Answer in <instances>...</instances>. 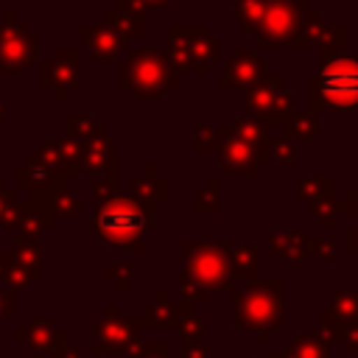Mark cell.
I'll use <instances>...</instances> for the list:
<instances>
[{"label":"cell","instance_id":"6da1fadb","mask_svg":"<svg viewBox=\"0 0 358 358\" xmlns=\"http://www.w3.org/2000/svg\"><path fill=\"white\" fill-rule=\"evenodd\" d=\"M310 106L327 112H352L358 106V56L336 53L322 59V70L310 76Z\"/></svg>","mask_w":358,"mask_h":358},{"label":"cell","instance_id":"7a4b0ae2","mask_svg":"<svg viewBox=\"0 0 358 358\" xmlns=\"http://www.w3.org/2000/svg\"><path fill=\"white\" fill-rule=\"evenodd\" d=\"M179 81H182V76L168 62V56L154 53V50H137V53H131V59L123 64V73H120V84L129 92L140 95V98L165 95Z\"/></svg>","mask_w":358,"mask_h":358},{"label":"cell","instance_id":"3957f363","mask_svg":"<svg viewBox=\"0 0 358 358\" xmlns=\"http://www.w3.org/2000/svg\"><path fill=\"white\" fill-rule=\"evenodd\" d=\"M98 235L106 238L109 243H123L131 241L143 232L145 227V213L131 201V199H109V204L101 207L98 218H95Z\"/></svg>","mask_w":358,"mask_h":358},{"label":"cell","instance_id":"277c9868","mask_svg":"<svg viewBox=\"0 0 358 358\" xmlns=\"http://www.w3.org/2000/svg\"><path fill=\"white\" fill-rule=\"evenodd\" d=\"M299 8H305L302 0L291 3V0H271L263 8V17L257 22L260 28V42L266 48H282L285 42L296 39L299 34Z\"/></svg>","mask_w":358,"mask_h":358},{"label":"cell","instance_id":"5b68a950","mask_svg":"<svg viewBox=\"0 0 358 358\" xmlns=\"http://www.w3.org/2000/svg\"><path fill=\"white\" fill-rule=\"evenodd\" d=\"M36 56L34 36L20 25L0 28V70H22Z\"/></svg>","mask_w":358,"mask_h":358},{"label":"cell","instance_id":"8992f818","mask_svg":"<svg viewBox=\"0 0 358 358\" xmlns=\"http://www.w3.org/2000/svg\"><path fill=\"white\" fill-rule=\"evenodd\" d=\"M218 140H224V151H221V168L232 171V173H255L257 171V154L252 145H246L243 140L232 137L227 129H218Z\"/></svg>","mask_w":358,"mask_h":358},{"label":"cell","instance_id":"52a82bcc","mask_svg":"<svg viewBox=\"0 0 358 358\" xmlns=\"http://www.w3.org/2000/svg\"><path fill=\"white\" fill-rule=\"evenodd\" d=\"M263 73V62L252 53V50H238L229 64L221 73V84L227 87H241V84H252L257 76Z\"/></svg>","mask_w":358,"mask_h":358},{"label":"cell","instance_id":"ba28073f","mask_svg":"<svg viewBox=\"0 0 358 358\" xmlns=\"http://www.w3.org/2000/svg\"><path fill=\"white\" fill-rule=\"evenodd\" d=\"M78 81V56L73 50H62L48 67H45V84L56 87L59 92Z\"/></svg>","mask_w":358,"mask_h":358},{"label":"cell","instance_id":"9c48e42d","mask_svg":"<svg viewBox=\"0 0 358 358\" xmlns=\"http://www.w3.org/2000/svg\"><path fill=\"white\" fill-rule=\"evenodd\" d=\"M280 92H282V78L268 76V78H263V81H257L246 90V109L255 112V115H266Z\"/></svg>","mask_w":358,"mask_h":358},{"label":"cell","instance_id":"30bf717a","mask_svg":"<svg viewBox=\"0 0 358 358\" xmlns=\"http://www.w3.org/2000/svg\"><path fill=\"white\" fill-rule=\"evenodd\" d=\"M81 34H84V39H87V48H90L95 56H101V59H115V56L120 53V48H123V39H120L112 28H92V25H84Z\"/></svg>","mask_w":358,"mask_h":358},{"label":"cell","instance_id":"8fae6325","mask_svg":"<svg viewBox=\"0 0 358 358\" xmlns=\"http://www.w3.org/2000/svg\"><path fill=\"white\" fill-rule=\"evenodd\" d=\"M106 22L109 28H117L123 36H137L143 34V25H140V17L134 11H106Z\"/></svg>","mask_w":358,"mask_h":358},{"label":"cell","instance_id":"7c38bea8","mask_svg":"<svg viewBox=\"0 0 358 358\" xmlns=\"http://www.w3.org/2000/svg\"><path fill=\"white\" fill-rule=\"evenodd\" d=\"M285 134H288V140L291 137H313L316 131H319V123H316V117L310 115V112H302V115H291L285 123Z\"/></svg>","mask_w":358,"mask_h":358},{"label":"cell","instance_id":"4fadbf2b","mask_svg":"<svg viewBox=\"0 0 358 358\" xmlns=\"http://www.w3.org/2000/svg\"><path fill=\"white\" fill-rule=\"evenodd\" d=\"M112 162V145L109 140H92L87 148H84V168H103Z\"/></svg>","mask_w":358,"mask_h":358},{"label":"cell","instance_id":"5bb4252c","mask_svg":"<svg viewBox=\"0 0 358 358\" xmlns=\"http://www.w3.org/2000/svg\"><path fill=\"white\" fill-rule=\"evenodd\" d=\"M263 8H266V0H238L235 3V17L243 28H257V22L263 17Z\"/></svg>","mask_w":358,"mask_h":358},{"label":"cell","instance_id":"9a60e30c","mask_svg":"<svg viewBox=\"0 0 358 358\" xmlns=\"http://www.w3.org/2000/svg\"><path fill=\"white\" fill-rule=\"evenodd\" d=\"M294 92H280L277 98H274V103L268 106V112L263 115V120H280V123H285L288 117H291V112H294Z\"/></svg>","mask_w":358,"mask_h":358},{"label":"cell","instance_id":"2e32d148","mask_svg":"<svg viewBox=\"0 0 358 358\" xmlns=\"http://www.w3.org/2000/svg\"><path fill=\"white\" fill-rule=\"evenodd\" d=\"M268 148H271V154H274L277 162H294V145H291V140H274Z\"/></svg>","mask_w":358,"mask_h":358},{"label":"cell","instance_id":"e0dca14e","mask_svg":"<svg viewBox=\"0 0 358 358\" xmlns=\"http://www.w3.org/2000/svg\"><path fill=\"white\" fill-rule=\"evenodd\" d=\"M213 126H196V148H215L218 134H213Z\"/></svg>","mask_w":358,"mask_h":358},{"label":"cell","instance_id":"ac0fdd59","mask_svg":"<svg viewBox=\"0 0 358 358\" xmlns=\"http://www.w3.org/2000/svg\"><path fill=\"white\" fill-rule=\"evenodd\" d=\"M168 0H123V8L126 11H134V8H151V6H165Z\"/></svg>","mask_w":358,"mask_h":358},{"label":"cell","instance_id":"d6986e66","mask_svg":"<svg viewBox=\"0 0 358 358\" xmlns=\"http://www.w3.org/2000/svg\"><path fill=\"white\" fill-rule=\"evenodd\" d=\"M8 313H14V299L8 294H0V319L8 316Z\"/></svg>","mask_w":358,"mask_h":358},{"label":"cell","instance_id":"ffe728a7","mask_svg":"<svg viewBox=\"0 0 358 358\" xmlns=\"http://www.w3.org/2000/svg\"><path fill=\"white\" fill-rule=\"evenodd\" d=\"M0 120H3V106H0Z\"/></svg>","mask_w":358,"mask_h":358}]
</instances>
